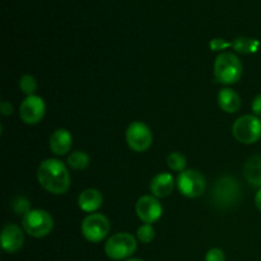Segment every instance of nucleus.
<instances>
[{
  "label": "nucleus",
  "instance_id": "1",
  "mask_svg": "<svg viewBox=\"0 0 261 261\" xmlns=\"http://www.w3.org/2000/svg\"><path fill=\"white\" fill-rule=\"evenodd\" d=\"M37 180L46 191L51 194H65L70 188V175L61 161L48 158L42 161L37 168Z\"/></svg>",
  "mask_w": 261,
  "mask_h": 261
},
{
  "label": "nucleus",
  "instance_id": "3",
  "mask_svg": "<svg viewBox=\"0 0 261 261\" xmlns=\"http://www.w3.org/2000/svg\"><path fill=\"white\" fill-rule=\"evenodd\" d=\"M242 63L234 54L222 53L214 61V76L222 84H234L241 79Z\"/></svg>",
  "mask_w": 261,
  "mask_h": 261
},
{
  "label": "nucleus",
  "instance_id": "29",
  "mask_svg": "<svg viewBox=\"0 0 261 261\" xmlns=\"http://www.w3.org/2000/svg\"><path fill=\"white\" fill-rule=\"evenodd\" d=\"M125 261H143V260H140V259H135V257H133V259H126Z\"/></svg>",
  "mask_w": 261,
  "mask_h": 261
},
{
  "label": "nucleus",
  "instance_id": "21",
  "mask_svg": "<svg viewBox=\"0 0 261 261\" xmlns=\"http://www.w3.org/2000/svg\"><path fill=\"white\" fill-rule=\"evenodd\" d=\"M19 88L27 96H33L37 89V82H36L35 76L30 75V74L23 75L19 81Z\"/></svg>",
  "mask_w": 261,
  "mask_h": 261
},
{
  "label": "nucleus",
  "instance_id": "9",
  "mask_svg": "<svg viewBox=\"0 0 261 261\" xmlns=\"http://www.w3.org/2000/svg\"><path fill=\"white\" fill-rule=\"evenodd\" d=\"M126 142L134 152H145L152 147L153 134L144 122L134 121L126 129Z\"/></svg>",
  "mask_w": 261,
  "mask_h": 261
},
{
  "label": "nucleus",
  "instance_id": "27",
  "mask_svg": "<svg viewBox=\"0 0 261 261\" xmlns=\"http://www.w3.org/2000/svg\"><path fill=\"white\" fill-rule=\"evenodd\" d=\"M13 112V106L9 103V102L4 101L2 102V114L4 115V116H7V115H10Z\"/></svg>",
  "mask_w": 261,
  "mask_h": 261
},
{
  "label": "nucleus",
  "instance_id": "24",
  "mask_svg": "<svg viewBox=\"0 0 261 261\" xmlns=\"http://www.w3.org/2000/svg\"><path fill=\"white\" fill-rule=\"evenodd\" d=\"M211 46V50L213 51H221L226 50V48L232 47V42H228V41L223 40V38H213L209 43Z\"/></svg>",
  "mask_w": 261,
  "mask_h": 261
},
{
  "label": "nucleus",
  "instance_id": "25",
  "mask_svg": "<svg viewBox=\"0 0 261 261\" xmlns=\"http://www.w3.org/2000/svg\"><path fill=\"white\" fill-rule=\"evenodd\" d=\"M205 261H226V255L221 249H211L205 255Z\"/></svg>",
  "mask_w": 261,
  "mask_h": 261
},
{
  "label": "nucleus",
  "instance_id": "23",
  "mask_svg": "<svg viewBox=\"0 0 261 261\" xmlns=\"http://www.w3.org/2000/svg\"><path fill=\"white\" fill-rule=\"evenodd\" d=\"M12 206L17 214H27L31 211L30 201L24 198V196H17L14 200L12 201Z\"/></svg>",
  "mask_w": 261,
  "mask_h": 261
},
{
  "label": "nucleus",
  "instance_id": "6",
  "mask_svg": "<svg viewBox=\"0 0 261 261\" xmlns=\"http://www.w3.org/2000/svg\"><path fill=\"white\" fill-rule=\"evenodd\" d=\"M233 137L244 144H254L261 139V120L255 115L239 117L232 126Z\"/></svg>",
  "mask_w": 261,
  "mask_h": 261
},
{
  "label": "nucleus",
  "instance_id": "5",
  "mask_svg": "<svg viewBox=\"0 0 261 261\" xmlns=\"http://www.w3.org/2000/svg\"><path fill=\"white\" fill-rule=\"evenodd\" d=\"M137 240L127 232H120L114 234L105 244V252L112 260L129 259L137 250Z\"/></svg>",
  "mask_w": 261,
  "mask_h": 261
},
{
  "label": "nucleus",
  "instance_id": "14",
  "mask_svg": "<svg viewBox=\"0 0 261 261\" xmlns=\"http://www.w3.org/2000/svg\"><path fill=\"white\" fill-rule=\"evenodd\" d=\"M73 137L66 129H56L50 137V149L54 154L64 155L71 149Z\"/></svg>",
  "mask_w": 261,
  "mask_h": 261
},
{
  "label": "nucleus",
  "instance_id": "28",
  "mask_svg": "<svg viewBox=\"0 0 261 261\" xmlns=\"http://www.w3.org/2000/svg\"><path fill=\"white\" fill-rule=\"evenodd\" d=\"M255 205H256V208L261 212V189H259V191H257L256 195H255Z\"/></svg>",
  "mask_w": 261,
  "mask_h": 261
},
{
  "label": "nucleus",
  "instance_id": "22",
  "mask_svg": "<svg viewBox=\"0 0 261 261\" xmlns=\"http://www.w3.org/2000/svg\"><path fill=\"white\" fill-rule=\"evenodd\" d=\"M137 236L140 242H143V244H149L154 239L155 231L152 224H143V226H140L138 228Z\"/></svg>",
  "mask_w": 261,
  "mask_h": 261
},
{
  "label": "nucleus",
  "instance_id": "13",
  "mask_svg": "<svg viewBox=\"0 0 261 261\" xmlns=\"http://www.w3.org/2000/svg\"><path fill=\"white\" fill-rule=\"evenodd\" d=\"M149 188L153 196H155V198H166V196L171 195V193L175 189V180H173L171 173H158L152 178Z\"/></svg>",
  "mask_w": 261,
  "mask_h": 261
},
{
  "label": "nucleus",
  "instance_id": "18",
  "mask_svg": "<svg viewBox=\"0 0 261 261\" xmlns=\"http://www.w3.org/2000/svg\"><path fill=\"white\" fill-rule=\"evenodd\" d=\"M260 42L259 40H255V38H249V37H237L236 40L232 42V47L234 48V51L240 54H254L259 50Z\"/></svg>",
  "mask_w": 261,
  "mask_h": 261
},
{
  "label": "nucleus",
  "instance_id": "26",
  "mask_svg": "<svg viewBox=\"0 0 261 261\" xmlns=\"http://www.w3.org/2000/svg\"><path fill=\"white\" fill-rule=\"evenodd\" d=\"M251 109L255 116H261V94H257V96L252 99Z\"/></svg>",
  "mask_w": 261,
  "mask_h": 261
},
{
  "label": "nucleus",
  "instance_id": "16",
  "mask_svg": "<svg viewBox=\"0 0 261 261\" xmlns=\"http://www.w3.org/2000/svg\"><path fill=\"white\" fill-rule=\"evenodd\" d=\"M244 176L250 185L261 189V155H252L245 162Z\"/></svg>",
  "mask_w": 261,
  "mask_h": 261
},
{
  "label": "nucleus",
  "instance_id": "20",
  "mask_svg": "<svg viewBox=\"0 0 261 261\" xmlns=\"http://www.w3.org/2000/svg\"><path fill=\"white\" fill-rule=\"evenodd\" d=\"M166 162H167V166L170 170L176 171V172H182V171H185L186 157L184 154H181V153L178 152L170 153L167 160H166Z\"/></svg>",
  "mask_w": 261,
  "mask_h": 261
},
{
  "label": "nucleus",
  "instance_id": "8",
  "mask_svg": "<svg viewBox=\"0 0 261 261\" xmlns=\"http://www.w3.org/2000/svg\"><path fill=\"white\" fill-rule=\"evenodd\" d=\"M176 184L178 191L189 199L199 198L205 190V178L196 170H185L180 172Z\"/></svg>",
  "mask_w": 261,
  "mask_h": 261
},
{
  "label": "nucleus",
  "instance_id": "12",
  "mask_svg": "<svg viewBox=\"0 0 261 261\" xmlns=\"http://www.w3.org/2000/svg\"><path fill=\"white\" fill-rule=\"evenodd\" d=\"M2 247L7 252H17L22 249L24 234L17 224H7L2 231Z\"/></svg>",
  "mask_w": 261,
  "mask_h": 261
},
{
  "label": "nucleus",
  "instance_id": "2",
  "mask_svg": "<svg viewBox=\"0 0 261 261\" xmlns=\"http://www.w3.org/2000/svg\"><path fill=\"white\" fill-rule=\"evenodd\" d=\"M241 200V188L239 180L232 176H222L212 186L211 203L219 211L236 206Z\"/></svg>",
  "mask_w": 261,
  "mask_h": 261
},
{
  "label": "nucleus",
  "instance_id": "10",
  "mask_svg": "<svg viewBox=\"0 0 261 261\" xmlns=\"http://www.w3.org/2000/svg\"><path fill=\"white\" fill-rule=\"evenodd\" d=\"M46 114V105L41 97L27 96L19 107V116L24 124L36 125L43 119Z\"/></svg>",
  "mask_w": 261,
  "mask_h": 261
},
{
  "label": "nucleus",
  "instance_id": "7",
  "mask_svg": "<svg viewBox=\"0 0 261 261\" xmlns=\"http://www.w3.org/2000/svg\"><path fill=\"white\" fill-rule=\"evenodd\" d=\"M110 221L101 213H92L82 222V233L89 242H101L110 232Z\"/></svg>",
  "mask_w": 261,
  "mask_h": 261
},
{
  "label": "nucleus",
  "instance_id": "19",
  "mask_svg": "<svg viewBox=\"0 0 261 261\" xmlns=\"http://www.w3.org/2000/svg\"><path fill=\"white\" fill-rule=\"evenodd\" d=\"M68 165L70 166L73 170H76V171L86 170V168L89 166L88 154L84 152H81V150L71 153V154L68 157Z\"/></svg>",
  "mask_w": 261,
  "mask_h": 261
},
{
  "label": "nucleus",
  "instance_id": "15",
  "mask_svg": "<svg viewBox=\"0 0 261 261\" xmlns=\"http://www.w3.org/2000/svg\"><path fill=\"white\" fill-rule=\"evenodd\" d=\"M103 203V196L97 189H86L78 196V205L86 213L98 211Z\"/></svg>",
  "mask_w": 261,
  "mask_h": 261
},
{
  "label": "nucleus",
  "instance_id": "4",
  "mask_svg": "<svg viewBox=\"0 0 261 261\" xmlns=\"http://www.w3.org/2000/svg\"><path fill=\"white\" fill-rule=\"evenodd\" d=\"M22 227L30 236L41 239L53 231L54 219L43 209H32L23 216Z\"/></svg>",
  "mask_w": 261,
  "mask_h": 261
},
{
  "label": "nucleus",
  "instance_id": "17",
  "mask_svg": "<svg viewBox=\"0 0 261 261\" xmlns=\"http://www.w3.org/2000/svg\"><path fill=\"white\" fill-rule=\"evenodd\" d=\"M218 103L223 111L234 114L241 109V98L231 88H223L218 94Z\"/></svg>",
  "mask_w": 261,
  "mask_h": 261
},
{
  "label": "nucleus",
  "instance_id": "11",
  "mask_svg": "<svg viewBox=\"0 0 261 261\" xmlns=\"http://www.w3.org/2000/svg\"><path fill=\"white\" fill-rule=\"evenodd\" d=\"M135 211H137L140 221L144 222L145 224H152L162 217L163 209L162 204L160 203V200L155 196L144 195L137 201Z\"/></svg>",
  "mask_w": 261,
  "mask_h": 261
}]
</instances>
